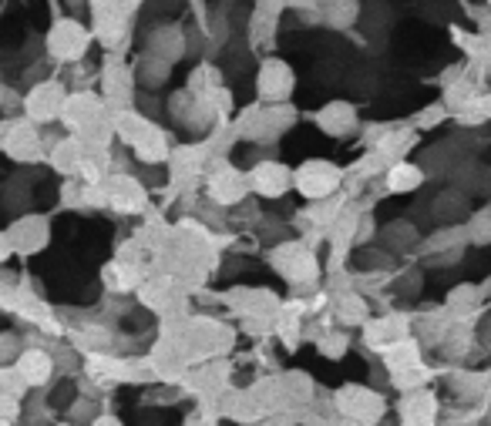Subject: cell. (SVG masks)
<instances>
[{
    "instance_id": "6da1fadb",
    "label": "cell",
    "mask_w": 491,
    "mask_h": 426,
    "mask_svg": "<svg viewBox=\"0 0 491 426\" xmlns=\"http://www.w3.org/2000/svg\"><path fill=\"white\" fill-rule=\"evenodd\" d=\"M296 121V111L286 104V101H276V104H256V108L242 111V118H236L233 131L236 138H246L253 145H269L273 138L286 135Z\"/></svg>"
},
{
    "instance_id": "7a4b0ae2",
    "label": "cell",
    "mask_w": 491,
    "mask_h": 426,
    "mask_svg": "<svg viewBox=\"0 0 491 426\" xmlns=\"http://www.w3.org/2000/svg\"><path fill=\"white\" fill-rule=\"evenodd\" d=\"M269 262L273 269L290 282L296 289H313L317 286V275H320V265H317V255L307 242H280V246L269 252Z\"/></svg>"
},
{
    "instance_id": "3957f363",
    "label": "cell",
    "mask_w": 491,
    "mask_h": 426,
    "mask_svg": "<svg viewBox=\"0 0 491 426\" xmlns=\"http://www.w3.org/2000/svg\"><path fill=\"white\" fill-rule=\"evenodd\" d=\"M334 410L340 420L347 423H377L384 416V397L367 389V386H340L337 397H334Z\"/></svg>"
},
{
    "instance_id": "277c9868",
    "label": "cell",
    "mask_w": 491,
    "mask_h": 426,
    "mask_svg": "<svg viewBox=\"0 0 491 426\" xmlns=\"http://www.w3.org/2000/svg\"><path fill=\"white\" fill-rule=\"evenodd\" d=\"M340 181H343V171L334 162H326V158H309L293 171V188L307 202L334 195L340 188Z\"/></svg>"
},
{
    "instance_id": "5b68a950",
    "label": "cell",
    "mask_w": 491,
    "mask_h": 426,
    "mask_svg": "<svg viewBox=\"0 0 491 426\" xmlns=\"http://www.w3.org/2000/svg\"><path fill=\"white\" fill-rule=\"evenodd\" d=\"M250 192H253V188H250V175H246V171L233 168L229 162H216V165L209 168V198H212V205L233 208V205H239V202H242Z\"/></svg>"
},
{
    "instance_id": "8992f818",
    "label": "cell",
    "mask_w": 491,
    "mask_h": 426,
    "mask_svg": "<svg viewBox=\"0 0 491 426\" xmlns=\"http://www.w3.org/2000/svg\"><path fill=\"white\" fill-rule=\"evenodd\" d=\"M91 38H95V34H91L85 24H78V21L64 17V21H55V28H51V34H47V51H51V57L71 64V61H78V57L85 54Z\"/></svg>"
},
{
    "instance_id": "52a82bcc",
    "label": "cell",
    "mask_w": 491,
    "mask_h": 426,
    "mask_svg": "<svg viewBox=\"0 0 491 426\" xmlns=\"http://www.w3.org/2000/svg\"><path fill=\"white\" fill-rule=\"evenodd\" d=\"M296 88V78H293V68L280 61V57H267L259 64V74H256V91H259V101L267 104H276V101H286L293 95Z\"/></svg>"
},
{
    "instance_id": "ba28073f",
    "label": "cell",
    "mask_w": 491,
    "mask_h": 426,
    "mask_svg": "<svg viewBox=\"0 0 491 426\" xmlns=\"http://www.w3.org/2000/svg\"><path fill=\"white\" fill-rule=\"evenodd\" d=\"M189 91L196 97L202 108H209L216 118H223L229 104H233V97L229 91L223 88V78H219V71L212 68V64H202V68L192 71V78H189Z\"/></svg>"
},
{
    "instance_id": "9c48e42d",
    "label": "cell",
    "mask_w": 491,
    "mask_h": 426,
    "mask_svg": "<svg viewBox=\"0 0 491 426\" xmlns=\"http://www.w3.org/2000/svg\"><path fill=\"white\" fill-rule=\"evenodd\" d=\"M64 84L57 81H44V84H34L30 95L24 97V111L34 124H47V121H57L61 118V104H64Z\"/></svg>"
},
{
    "instance_id": "30bf717a",
    "label": "cell",
    "mask_w": 491,
    "mask_h": 426,
    "mask_svg": "<svg viewBox=\"0 0 491 426\" xmlns=\"http://www.w3.org/2000/svg\"><path fill=\"white\" fill-rule=\"evenodd\" d=\"M101 84H105V97L112 101L114 108H131L135 104V68L122 64L118 57H108L105 64V74H101Z\"/></svg>"
},
{
    "instance_id": "8fae6325",
    "label": "cell",
    "mask_w": 491,
    "mask_h": 426,
    "mask_svg": "<svg viewBox=\"0 0 491 426\" xmlns=\"http://www.w3.org/2000/svg\"><path fill=\"white\" fill-rule=\"evenodd\" d=\"M0 148L11 155L14 162H34L41 155V131L38 124L24 118V121H11L7 124V135L0 141Z\"/></svg>"
},
{
    "instance_id": "7c38bea8",
    "label": "cell",
    "mask_w": 491,
    "mask_h": 426,
    "mask_svg": "<svg viewBox=\"0 0 491 426\" xmlns=\"http://www.w3.org/2000/svg\"><path fill=\"white\" fill-rule=\"evenodd\" d=\"M7 238H11L14 252L34 255V252H41V248L47 246V238H51V225H47L44 215H21L17 221H11Z\"/></svg>"
},
{
    "instance_id": "4fadbf2b",
    "label": "cell",
    "mask_w": 491,
    "mask_h": 426,
    "mask_svg": "<svg viewBox=\"0 0 491 426\" xmlns=\"http://www.w3.org/2000/svg\"><path fill=\"white\" fill-rule=\"evenodd\" d=\"M209 145H182L169 152V179L172 185H192L199 171L209 162Z\"/></svg>"
},
{
    "instance_id": "5bb4252c",
    "label": "cell",
    "mask_w": 491,
    "mask_h": 426,
    "mask_svg": "<svg viewBox=\"0 0 491 426\" xmlns=\"http://www.w3.org/2000/svg\"><path fill=\"white\" fill-rule=\"evenodd\" d=\"M250 188L263 198H280L293 188V171L280 162H259V165L250 171Z\"/></svg>"
},
{
    "instance_id": "9a60e30c",
    "label": "cell",
    "mask_w": 491,
    "mask_h": 426,
    "mask_svg": "<svg viewBox=\"0 0 491 426\" xmlns=\"http://www.w3.org/2000/svg\"><path fill=\"white\" fill-rule=\"evenodd\" d=\"M108 188V205L118 212H141L145 208V188L139 185V179H131L128 171H114L105 179Z\"/></svg>"
},
{
    "instance_id": "2e32d148",
    "label": "cell",
    "mask_w": 491,
    "mask_h": 426,
    "mask_svg": "<svg viewBox=\"0 0 491 426\" xmlns=\"http://www.w3.org/2000/svg\"><path fill=\"white\" fill-rule=\"evenodd\" d=\"M131 145V152H135V158L139 162H145V165H158V162H165L172 152L169 138H165V131L158 128V124L145 121L139 128V135L128 141Z\"/></svg>"
},
{
    "instance_id": "e0dca14e",
    "label": "cell",
    "mask_w": 491,
    "mask_h": 426,
    "mask_svg": "<svg viewBox=\"0 0 491 426\" xmlns=\"http://www.w3.org/2000/svg\"><path fill=\"white\" fill-rule=\"evenodd\" d=\"M357 108L351 101H330L326 108L317 111V128L330 138H351L357 131Z\"/></svg>"
},
{
    "instance_id": "ac0fdd59",
    "label": "cell",
    "mask_w": 491,
    "mask_h": 426,
    "mask_svg": "<svg viewBox=\"0 0 491 426\" xmlns=\"http://www.w3.org/2000/svg\"><path fill=\"white\" fill-rule=\"evenodd\" d=\"M225 299H229V305H233L242 319L246 316L273 319L276 313H280V299H276L269 289H233Z\"/></svg>"
},
{
    "instance_id": "d6986e66",
    "label": "cell",
    "mask_w": 491,
    "mask_h": 426,
    "mask_svg": "<svg viewBox=\"0 0 491 426\" xmlns=\"http://www.w3.org/2000/svg\"><path fill=\"white\" fill-rule=\"evenodd\" d=\"M411 330H414V322L407 316H401V313H391V316L384 319H370L367 322V346L370 349H387L397 339H407Z\"/></svg>"
},
{
    "instance_id": "ffe728a7",
    "label": "cell",
    "mask_w": 491,
    "mask_h": 426,
    "mask_svg": "<svg viewBox=\"0 0 491 426\" xmlns=\"http://www.w3.org/2000/svg\"><path fill=\"white\" fill-rule=\"evenodd\" d=\"M105 118V108H101V101L95 95H68L64 97V104H61V121L68 124L71 131H81L88 128L91 121H98Z\"/></svg>"
},
{
    "instance_id": "44dd1931",
    "label": "cell",
    "mask_w": 491,
    "mask_h": 426,
    "mask_svg": "<svg viewBox=\"0 0 491 426\" xmlns=\"http://www.w3.org/2000/svg\"><path fill=\"white\" fill-rule=\"evenodd\" d=\"M401 420L404 423H435L437 420V399L431 389H424V386H418V389H404V399H401Z\"/></svg>"
},
{
    "instance_id": "7402d4cb",
    "label": "cell",
    "mask_w": 491,
    "mask_h": 426,
    "mask_svg": "<svg viewBox=\"0 0 491 426\" xmlns=\"http://www.w3.org/2000/svg\"><path fill=\"white\" fill-rule=\"evenodd\" d=\"M14 366L21 370V376L28 380L30 389H41V386H47L51 372H55V359H51V353L30 346V349H21V356L14 359Z\"/></svg>"
},
{
    "instance_id": "603a6c76",
    "label": "cell",
    "mask_w": 491,
    "mask_h": 426,
    "mask_svg": "<svg viewBox=\"0 0 491 426\" xmlns=\"http://www.w3.org/2000/svg\"><path fill=\"white\" fill-rule=\"evenodd\" d=\"M414 128H387V131H380V138H374V152L391 165V162H397V158H404L411 148H414Z\"/></svg>"
},
{
    "instance_id": "cb8c5ba5",
    "label": "cell",
    "mask_w": 491,
    "mask_h": 426,
    "mask_svg": "<svg viewBox=\"0 0 491 426\" xmlns=\"http://www.w3.org/2000/svg\"><path fill=\"white\" fill-rule=\"evenodd\" d=\"M471 238H468V225L461 221H451V225H441L428 242H424V252L428 255H451V252H464Z\"/></svg>"
},
{
    "instance_id": "d4e9b609",
    "label": "cell",
    "mask_w": 491,
    "mask_h": 426,
    "mask_svg": "<svg viewBox=\"0 0 491 426\" xmlns=\"http://www.w3.org/2000/svg\"><path fill=\"white\" fill-rule=\"evenodd\" d=\"M384 185H387V192H397V195L414 192V188H421L424 185V168L414 165V162L397 158V162L387 165V179H384Z\"/></svg>"
},
{
    "instance_id": "484cf974",
    "label": "cell",
    "mask_w": 491,
    "mask_h": 426,
    "mask_svg": "<svg viewBox=\"0 0 491 426\" xmlns=\"http://www.w3.org/2000/svg\"><path fill=\"white\" fill-rule=\"evenodd\" d=\"M145 51H152V54L165 57V61L175 64L185 54V34L179 28H172V24L169 28H158L145 38Z\"/></svg>"
},
{
    "instance_id": "4316f807",
    "label": "cell",
    "mask_w": 491,
    "mask_h": 426,
    "mask_svg": "<svg viewBox=\"0 0 491 426\" xmlns=\"http://www.w3.org/2000/svg\"><path fill=\"white\" fill-rule=\"evenodd\" d=\"M384 353V366L391 372H404V370H414V366H421V343L418 339H397V343H391L387 349H380Z\"/></svg>"
},
{
    "instance_id": "83f0119b",
    "label": "cell",
    "mask_w": 491,
    "mask_h": 426,
    "mask_svg": "<svg viewBox=\"0 0 491 426\" xmlns=\"http://www.w3.org/2000/svg\"><path fill=\"white\" fill-rule=\"evenodd\" d=\"M219 413L229 416V420H236V423H246V420H259V416H263L259 403H256L253 393H246V389L225 393L223 403H219Z\"/></svg>"
},
{
    "instance_id": "f1b7e54d",
    "label": "cell",
    "mask_w": 491,
    "mask_h": 426,
    "mask_svg": "<svg viewBox=\"0 0 491 426\" xmlns=\"http://www.w3.org/2000/svg\"><path fill=\"white\" fill-rule=\"evenodd\" d=\"M330 309H334V316H337L343 326H360V322H367L364 296H357L353 289L330 296Z\"/></svg>"
},
{
    "instance_id": "f546056e",
    "label": "cell",
    "mask_w": 491,
    "mask_h": 426,
    "mask_svg": "<svg viewBox=\"0 0 491 426\" xmlns=\"http://www.w3.org/2000/svg\"><path fill=\"white\" fill-rule=\"evenodd\" d=\"M464 212H468V192H461V188L435 195V202H431V215H435V221H441V225L461 221Z\"/></svg>"
},
{
    "instance_id": "4dcf8cb0",
    "label": "cell",
    "mask_w": 491,
    "mask_h": 426,
    "mask_svg": "<svg viewBox=\"0 0 491 426\" xmlns=\"http://www.w3.org/2000/svg\"><path fill=\"white\" fill-rule=\"evenodd\" d=\"M169 71H172V61L152 54V51H145V54L135 61V81L145 84V88H158V84H165Z\"/></svg>"
},
{
    "instance_id": "1f68e13d",
    "label": "cell",
    "mask_w": 491,
    "mask_h": 426,
    "mask_svg": "<svg viewBox=\"0 0 491 426\" xmlns=\"http://www.w3.org/2000/svg\"><path fill=\"white\" fill-rule=\"evenodd\" d=\"M451 389H454V397H461L464 403H478V399H485L491 393V380L481 376V372H454V376H451Z\"/></svg>"
},
{
    "instance_id": "d6a6232c",
    "label": "cell",
    "mask_w": 491,
    "mask_h": 426,
    "mask_svg": "<svg viewBox=\"0 0 491 426\" xmlns=\"http://www.w3.org/2000/svg\"><path fill=\"white\" fill-rule=\"evenodd\" d=\"M377 235H380V246L387 248V252H407V248L418 242V229H414L411 221H404V219L387 221Z\"/></svg>"
},
{
    "instance_id": "836d02e7",
    "label": "cell",
    "mask_w": 491,
    "mask_h": 426,
    "mask_svg": "<svg viewBox=\"0 0 491 426\" xmlns=\"http://www.w3.org/2000/svg\"><path fill=\"white\" fill-rule=\"evenodd\" d=\"M485 299V292H481V286H471V282H461V286H454V289L448 292V309L454 319H464L468 313H475L478 303Z\"/></svg>"
},
{
    "instance_id": "e575fe53",
    "label": "cell",
    "mask_w": 491,
    "mask_h": 426,
    "mask_svg": "<svg viewBox=\"0 0 491 426\" xmlns=\"http://www.w3.org/2000/svg\"><path fill=\"white\" fill-rule=\"evenodd\" d=\"M317 11H320L323 24L343 30V28H351L353 17H357V0H320Z\"/></svg>"
},
{
    "instance_id": "d590c367",
    "label": "cell",
    "mask_w": 491,
    "mask_h": 426,
    "mask_svg": "<svg viewBox=\"0 0 491 426\" xmlns=\"http://www.w3.org/2000/svg\"><path fill=\"white\" fill-rule=\"evenodd\" d=\"M81 141L78 138H61L55 145V152H51V165L61 171V175H74L78 165H81Z\"/></svg>"
},
{
    "instance_id": "8d00e7d4",
    "label": "cell",
    "mask_w": 491,
    "mask_h": 426,
    "mask_svg": "<svg viewBox=\"0 0 491 426\" xmlns=\"http://www.w3.org/2000/svg\"><path fill=\"white\" fill-rule=\"evenodd\" d=\"M283 389H286V397L293 399L296 406H307L309 399H313V393H317V386H313V380H309V372L303 370H290L280 376Z\"/></svg>"
},
{
    "instance_id": "74e56055",
    "label": "cell",
    "mask_w": 491,
    "mask_h": 426,
    "mask_svg": "<svg viewBox=\"0 0 491 426\" xmlns=\"http://www.w3.org/2000/svg\"><path fill=\"white\" fill-rule=\"evenodd\" d=\"M347 346H351V336H347V332H340V330H326L320 339H317V349H320L326 359L347 356Z\"/></svg>"
},
{
    "instance_id": "f35d334b",
    "label": "cell",
    "mask_w": 491,
    "mask_h": 426,
    "mask_svg": "<svg viewBox=\"0 0 491 426\" xmlns=\"http://www.w3.org/2000/svg\"><path fill=\"white\" fill-rule=\"evenodd\" d=\"M464 225H468V238H471L475 246H488L491 242V205L475 212Z\"/></svg>"
},
{
    "instance_id": "ab89813d",
    "label": "cell",
    "mask_w": 491,
    "mask_h": 426,
    "mask_svg": "<svg viewBox=\"0 0 491 426\" xmlns=\"http://www.w3.org/2000/svg\"><path fill=\"white\" fill-rule=\"evenodd\" d=\"M30 386L28 380L21 376V370L17 366H0V393H7V397H17V399H24V393H28Z\"/></svg>"
},
{
    "instance_id": "60d3db41",
    "label": "cell",
    "mask_w": 491,
    "mask_h": 426,
    "mask_svg": "<svg viewBox=\"0 0 491 426\" xmlns=\"http://www.w3.org/2000/svg\"><path fill=\"white\" fill-rule=\"evenodd\" d=\"M454 118H458V121H461L464 128H478L481 121H488V114H485V104H481V95L461 101V104L454 108Z\"/></svg>"
},
{
    "instance_id": "b9f144b4",
    "label": "cell",
    "mask_w": 491,
    "mask_h": 426,
    "mask_svg": "<svg viewBox=\"0 0 491 426\" xmlns=\"http://www.w3.org/2000/svg\"><path fill=\"white\" fill-rule=\"evenodd\" d=\"M380 168H387V162H384V158L370 148V152H367L364 158L353 165V175H357V179H374V175H380Z\"/></svg>"
},
{
    "instance_id": "7bdbcfd3",
    "label": "cell",
    "mask_w": 491,
    "mask_h": 426,
    "mask_svg": "<svg viewBox=\"0 0 491 426\" xmlns=\"http://www.w3.org/2000/svg\"><path fill=\"white\" fill-rule=\"evenodd\" d=\"M444 118H448V104L437 101V104H428V108L421 111V118L414 121V128H431V124H441Z\"/></svg>"
},
{
    "instance_id": "ee69618b",
    "label": "cell",
    "mask_w": 491,
    "mask_h": 426,
    "mask_svg": "<svg viewBox=\"0 0 491 426\" xmlns=\"http://www.w3.org/2000/svg\"><path fill=\"white\" fill-rule=\"evenodd\" d=\"M21 349H24V343L14 332H0V363H14L21 356Z\"/></svg>"
},
{
    "instance_id": "f6af8a7d",
    "label": "cell",
    "mask_w": 491,
    "mask_h": 426,
    "mask_svg": "<svg viewBox=\"0 0 491 426\" xmlns=\"http://www.w3.org/2000/svg\"><path fill=\"white\" fill-rule=\"evenodd\" d=\"M411 279H394L401 292H421V272H407Z\"/></svg>"
},
{
    "instance_id": "bcb514c9",
    "label": "cell",
    "mask_w": 491,
    "mask_h": 426,
    "mask_svg": "<svg viewBox=\"0 0 491 426\" xmlns=\"http://www.w3.org/2000/svg\"><path fill=\"white\" fill-rule=\"evenodd\" d=\"M11 252H14V246H11V238H7V232H0V262L11 259Z\"/></svg>"
},
{
    "instance_id": "7dc6e473",
    "label": "cell",
    "mask_w": 491,
    "mask_h": 426,
    "mask_svg": "<svg viewBox=\"0 0 491 426\" xmlns=\"http://www.w3.org/2000/svg\"><path fill=\"white\" fill-rule=\"evenodd\" d=\"M122 4H125V11L131 14V11H139V7L145 4V0H122Z\"/></svg>"
},
{
    "instance_id": "c3c4849f",
    "label": "cell",
    "mask_w": 491,
    "mask_h": 426,
    "mask_svg": "<svg viewBox=\"0 0 491 426\" xmlns=\"http://www.w3.org/2000/svg\"><path fill=\"white\" fill-rule=\"evenodd\" d=\"M481 104H485V114L491 118V91H488V95H481Z\"/></svg>"
},
{
    "instance_id": "681fc988",
    "label": "cell",
    "mask_w": 491,
    "mask_h": 426,
    "mask_svg": "<svg viewBox=\"0 0 491 426\" xmlns=\"http://www.w3.org/2000/svg\"><path fill=\"white\" fill-rule=\"evenodd\" d=\"M68 4H71V7H78V4H85V0H68Z\"/></svg>"
}]
</instances>
